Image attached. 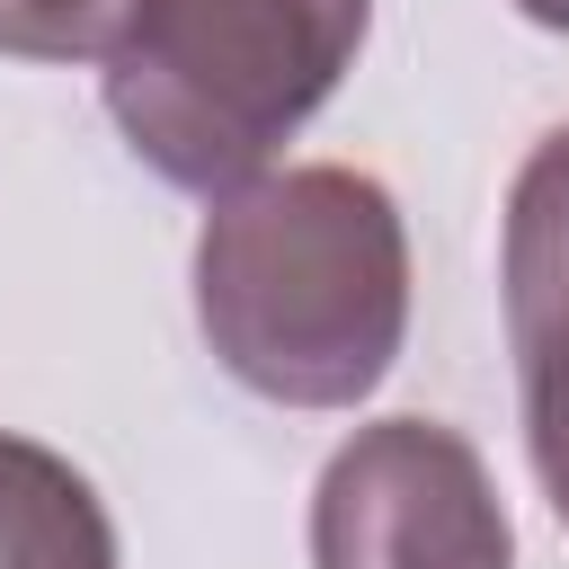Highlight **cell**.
<instances>
[{
	"label": "cell",
	"mask_w": 569,
	"mask_h": 569,
	"mask_svg": "<svg viewBox=\"0 0 569 569\" xmlns=\"http://www.w3.org/2000/svg\"><path fill=\"white\" fill-rule=\"evenodd\" d=\"M516 373H525V453H533V480H542L551 516L569 525V320L542 329L533 347H516Z\"/></svg>",
	"instance_id": "5b68a950"
},
{
	"label": "cell",
	"mask_w": 569,
	"mask_h": 569,
	"mask_svg": "<svg viewBox=\"0 0 569 569\" xmlns=\"http://www.w3.org/2000/svg\"><path fill=\"white\" fill-rule=\"evenodd\" d=\"M365 27L373 0H124L98 89L142 169L231 196L329 107Z\"/></svg>",
	"instance_id": "7a4b0ae2"
},
{
	"label": "cell",
	"mask_w": 569,
	"mask_h": 569,
	"mask_svg": "<svg viewBox=\"0 0 569 569\" xmlns=\"http://www.w3.org/2000/svg\"><path fill=\"white\" fill-rule=\"evenodd\" d=\"M196 320L276 409H356L409 338V222L347 160L267 169L196 231Z\"/></svg>",
	"instance_id": "6da1fadb"
},
{
	"label": "cell",
	"mask_w": 569,
	"mask_h": 569,
	"mask_svg": "<svg viewBox=\"0 0 569 569\" xmlns=\"http://www.w3.org/2000/svg\"><path fill=\"white\" fill-rule=\"evenodd\" d=\"M0 569H116V525L89 471L0 427Z\"/></svg>",
	"instance_id": "277c9868"
},
{
	"label": "cell",
	"mask_w": 569,
	"mask_h": 569,
	"mask_svg": "<svg viewBox=\"0 0 569 569\" xmlns=\"http://www.w3.org/2000/svg\"><path fill=\"white\" fill-rule=\"evenodd\" d=\"M311 569H516L480 445L445 418L356 427L311 489Z\"/></svg>",
	"instance_id": "3957f363"
},
{
	"label": "cell",
	"mask_w": 569,
	"mask_h": 569,
	"mask_svg": "<svg viewBox=\"0 0 569 569\" xmlns=\"http://www.w3.org/2000/svg\"><path fill=\"white\" fill-rule=\"evenodd\" d=\"M533 27H551V36H569V0H516Z\"/></svg>",
	"instance_id": "52a82bcc"
},
{
	"label": "cell",
	"mask_w": 569,
	"mask_h": 569,
	"mask_svg": "<svg viewBox=\"0 0 569 569\" xmlns=\"http://www.w3.org/2000/svg\"><path fill=\"white\" fill-rule=\"evenodd\" d=\"M124 0H0V53L18 62H89L107 53Z\"/></svg>",
	"instance_id": "8992f818"
}]
</instances>
